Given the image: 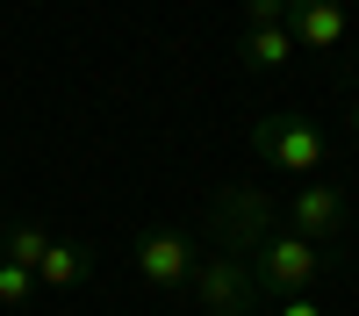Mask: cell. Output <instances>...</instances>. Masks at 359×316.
Segmentation results:
<instances>
[{
	"label": "cell",
	"instance_id": "obj_1",
	"mask_svg": "<svg viewBox=\"0 0 359 316\" xmlns=\"http://www.w3.org/2000/svg\"><path fill=\"white\" fill-rule=\"evenodd\" d=\"M280 230V201L252 187V180H237V187H216V201H208V252H237V259H252L266 238Z\"/></svg>",
	"mask_w": 359,
	"mask_h": 316
},
{
	"label": "cell",
	"instance_id": "obj_2",
	"mask_svg": "<svg viewBox=\"0 0 359 316\" xmlns=\"http://www.w3.org/2000/svg\"><path fill=\"white\" fill-rule=\"evenodd\" d=\"M323 266H331V252L294 238V230H273L259 252H252V280L266 302H287V295H309V287L323 280Z\"/></svg>",
	"mask_w": 359,
	"mask_h": 316
},
{
	"label": "cell",
	"instance_id": "obj_3",
	"mask_svg": "<svg viewBox=\"0 0 359 316\" xmlns=\"http://www.w3.org/2000/svg\"><path fill=\"white\" fill-rule=\"evenodd\" d=\"M252 158L273 165V172H294V180H316V165L331 158V137L309 115H259L252 123Z\"/></svg>",
	"mask_w": 359,
	"mask_h": 316
},
{
	"label": "cell",
	"instance_id": "obj_4",
	"mask_svg": "<svg viewBox=\"0 0 359 316\" xmlns=\"http://www.w3.org/2000/svg\"><path fill=\"white\" fill-rule=\"evenodd\" d=\"M187 287H194V309L201 316H252L266 302L259 280H252V259H237V252H201Z\"/></svg>",
	"mask_w": 359,
	"mask_h": 316
},
{
	"label": "cell",
	"instance_id": "obj_5",
	"mask_svg": "<svg viewBox=\"0 0 359 316\" xmlns=\"http://www.w3.org/2000/svg\"><path fill=\"white\" fill-rule=\"evenodd\" d=\"M287 230L331 252V245L345 238V187H338V180H302V187L287 194Z\"/></svg>",
	"mask_w": 359,
	"mask_h": 316
},
{
	"label": "cell",
	"instance_id": "obj_6",
	"mask_svg": "<svg viewBox=\"0 0 359 316\" xmlns=\"http://www.w3.org/2000/svg\"><path fill=\"white\" fill-rule=\"evenodd\" d=\"M130 259H137V280H144V287H158V295H180V287L194 280V259H201V252L180 238V230H144Z\"/></svg>",
	"mask_w": 359,
	"mask_h": 316
},
{
	"label": "cell",
	"instance_id": "obj_7",
	"mask_svg": "<svg viewBox=\"0 0 359 316\" xmlns=\"http://www.w3.org/2000/svg\"><path fill=\"white\" fill-rule=\"evenodd\" d=\"M287 36L294 50H316V57L345 50V0H287Z\"/></svg>",
	"mask_w": 359,
	"mask_h": 316
},
{
	"label": "cell",
	"instance_id": "obj_8",
	"mask_svg": "<svg viewBox=\"0 0 359 316\" xmlns=\"http://www.w3.org/2000/svg\"><path fill=\"white\" fill-rule=\"evenodd\" d=\"M86 273H94V245H79V238H50V252L36 259V287H79Z\"/></svg>",
	"mask_w": 359,
	"mask_h": 316
},
{
	"label": "cell",
	"instance_id": "obj_9",
	"mask_svg": "<svg viewBox=\"0 0 359 316\" xmlns=\"http://www.w3.org/2000/svg\"><path fill=\"white\" fill-rule=\"evenodd\" d=\"M237 57H245L252 72H287V57H294V36H287V22L245 29V43H237Z\"/></svg>",
	"mask_w": 359,
	"mask_h": 316
},
{
	"label": "cell",
	"instance_id": "obj_10",
	"mask_svg": "<svg viewBox=\"0 0 359 316\" xmlns=\"http://www.w3.org/2000/svg\"><path fill=\"white\" fill-rule=\"evenodd\" d=\"M43 252H50V230H43V223H8V230H0V259H15V266L36 273Z\"/></svg>",
	"mask_w": 359,
	"mask_h": 316
},
{
	"label": "cell",
	"instance_id": "obj_11",
	"mask_svg": "<svg viewBox=\"0 0 359 316\" xmlns=\"http://www.w3.org/2000/svg\"><path fill=\"white\" fill-rule=\"evenodd\" d=\"M43 287H36V273L29 266H15V259H0V309H29Z\"/></svg>",
	"mask_w": 359,
	"mask_h": 316
},
{
	"label": "cell",
	"instance_id": "obj_12",
	"mask_svg": "<svg viewBox=\"0 0 359 316\" xmlns=\"http://www.w3.org/2000/svg\"><path fill=\"white\" fill-rule=\"evenodd\" d=\"M266 22H287V0H245V29H266Z\"/></svg>",
	"mask_w": 359,
	"mask_h": 316
},
{
	"label": "cell",
	"instance_id": "obj_13",
	"mask_svg": "<svg viewBox=\"0 0 359 316\" xmlns=\"http://www.w3.org/2000/svg\"><path fill=\"white\" fill-rule=\"evenodd\" d=\"M273 316H323V309H316V302H309V295H287V302H280V309H273Z\"/></svg>",
	"mask_w": 359,
	"mask_h": 316
},
{
	"label": "cell",
	"instance_id": "obj_14",
	"mask_svg": "<svg viewBox=\"0 0 359 316\" xmlns=\"http://www.w3.org/2000/svg\"><path fill=\"white\" fill-rule=\"evenodd\" d=\"M345 123H352V137H359V79H352V101H345Z\"/></svg>",
	"mask_w": 359,
	"mask_h": 316
}]
</instances>
